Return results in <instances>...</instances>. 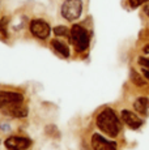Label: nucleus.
I'll use <instances>...</instances> for the list:
<instances>
[{"label": "nucleus", "mask_w": 149, "mask_h": 150, "mask_svg": "<svg viewBox=\"0 0 149 150\" xmlns=\"http://www.w3.org/2000/svg\"><path fill=\"white\" fill-rule=\"evenodd\" d=\"M96 124L99 131L110 137H116L120 132V123L113 108H104L96 117Z\"/></svg>", "instance_id": "obj_1"}, {"label": "nucleus", "mask_w": 149, "mask_h": 150, "mask_svg": "<svg viewBox=\"0 0 149 150\" xmlns=\"http://www.w3.org/2000/svg\"><path fill=\"white\" fill-rule=\"evenodd\" d=\"M70 41L77 52H84L89 47L90 35L84 26L76 24L70 30Z\"/></svg>", "instance_id": "obj_2"}, {"label": "nucleus", "mask_w": 149, "mask_h": 150, "mask_svg": "<svg viewBox=\"0 0 149 150\" xmlns=\"http://www.w3.org/2000/svg\"><path fill=\"white\" fill-rule=\"evenodd\" d=\"M60 13L67 21H74L82 13V1L81 0H65L62 5Z\"/></svg>", "instance_id": "obj_3"}, {"label": "nucleus", "mask_w": 149, "mask_h": 150, "mask_svg": "<svg viewBox=\"0 0 149 150\" xmlns=\"http://www.w3.org/2000/svg\"><path fill=\"white\" fill-rule=\"evenodd\" d=\"M30 31L35 38L46 39V38H48V35H50L51 28L47 22L43 21V20L34 18V20H31V22H30Z\"/></svg>", "instance_id": "obj_4"}, {"label": "nucleus", "mask_w": 149, "mask_h": 150, "mask_svg": "<svg viewBox=\"0 0 149 150\" xmlns=\"http://www.w3.org/2000/svg\"><path fill=\"white\" fill-rule=\"evenodd\" d=\"M21 102H24V96L21 93L9 91V90H0V110Z\"/></svg>", "instance_id": "obj_5"}, {"label": "nucleus", "mask_w": 149, "mask_h": 150, "mask_svg": "<svg viewBox=\"0 0 149 150\" xmlns=\"http://www.w3.org/2000/svg\"><path fill=\"white\" fill-rule=\"evenodd\" d=\"M4 145L7 150H26L31 146V140L26 137L11 136L4 141Z\"/></svg>", "instance_id": "obj_6"}, {"label": "nucleus", "mask_w": 149, "mask_h": 150, "mask_svg": "<svg viewBox=\"0 0 149 150\" xmlns=\"http://www.w3.org/2000/svg\"><path fill=\"white\" fill-rule=\"evenodd\" d=\"M90 144H92V149L93 150H116L118 149L116 142L107 140V138L101 136L99 133H94L92 136Z\"/></svg>", "instance_id": "obj_7"}, {"label": "nucleus", "mask_w": 149, "mask_h": 150, "mask_svg": "<svg viewBox=\"0 0 149 150\" xmlns=\"http://www.w3.org/2000/svg\"><path fill=\"white\" fill-rule=\"evenodd\" d=\"M1 111L4 115H8V116H12V117H17V119H21V117L28 116V108L22 105V102L11 105V106H8V107L3 108Z\"/></svg>", "instance_id": "obj_8"}, {"label": "nucleus", "mask_w": 149, "mask_h": 150, "mask_svg": "<svg viewBox=\"0 0 149 150\" xmlns=\"http://www.w3.org/2000/svg\"><path fill=\"white\" fill-rule=\"evenodd\" d=\"M122 120L130 127L131 129H139L143 125V120L137 116L136 114L128 111V110H123L122 111Z\"/></svg>", "instance_id": "obj_9"}, {"label": "nucleus", "mask_w": 149, "mask_h": 150, "mask_svg": "<svg viewBox=\"0 0 149 150\" xmlns=\"http://www.w3.org/2000/svg\"><path fill=\"white\" fill-rule=\"evenodd\" d=\"M133 108L136 110L139 114L148 115L149 114V99L147 97H139L133 102Z\"/></svg>", "instance_id": "obj_10"}, {"label": "nucleus", "mask_w": 149, "mask_h": 150, "mask_svg": "<svg viewBox=\"0 0 149 150\" xmlns=\"http://www.w3.org/2000/svg\"><path fill=\"white\" fill-rule=\"evenodd\" d=\"M51 46H53V48L60 55V56L70 57V48H68V46L65 45L64 42L59 41V39H53V41H51Z\"/></svg>", "instance_id": "obj_11"}, {"label": "nucleus", "mask_w": 149, "mask_h": 150, "mask_svg": "<svg viewBox=\"0 0 149 150\" xmlns=\"http://www.w3.org/2000/svg\"><path fill=\"white\" fill-rule=\"evenodd\" d=\"M131 80H132V82L137 86H145L147 85V82L144 81V79H143L136 71H133V69L131 71Z\"/></svg>", "instance_id": "obj_12"}, {"label": "nucleus", "mask_w": 149, "mask_h": 150, "mask_svg": "<svg viewBox=\"0 0 149 150\" xmlns=\"http://www.w3.org/2000/svg\"><path fill=\"white\" fill-rule=\"evenodd\" d=\"M54 34L56 37H68L70 35V29L67 26H63V25H59V26L54 28Z\"/></svg>", "instance_id": "obj_13"}, {"label": "nucleus", "mask_w": 149, "mask_h": 150, "mask_svg": "<svg viewBox=\"0 0 149 150\" xmlns=\"http://www.w3.org/2000/svg\"><path fill=\"white\" fill-rule=\"evenodd\" d=\"M7 22H8L7 17H4V18L0 21V31L3 33V35H4V37L8 35V34H7Z\"/></svg>", "instance_id": "obj_14"}, {"label": "nucleus", "mask_w": 149, "mask_h": 150, "mask_svg": "<svg viewBox=\"0 0 149 150\" xmlns=\"http://www.w3.org/2000/svg\"><path fill=\"white\" fill-rule=\"evenodd\" d=\"M137 63H139V64L141 65L143 68H147V69H149V57L140 56L139 59H137Z\"/></svg>", "instance_id": "obj_15"}, {"label": "nucleus", "mask_w": 149, "mask_h": 150, "mask_svg": "<svg viewBox=\"0 0 149 150\" xmlns=\"http://www.w3.org/2000/svg\"><path fill=\"white\" fill-rule=\"evenodd\" d=\"M128 3H130L131 8H137V7H140V5L148 3V0H128Z\"/></svg>", "instance_id": "obj_16"}, {"label": "nucleus", "mask_w": 149, "mask_h": 150, "mask_svg": "<svg viewBox=\"0 0 149 150\" xmlns=\"http://www.w3.org/2000/svg\"><path fill=\"white\" fill-rule=\"evenodd\" d=\"M144 13L147 14V17L149 18V1H148L145 5H144Z\"/></svg>", "instance_id": "obj_17"}, {"label": "nucleus", "mask_w": 149, "mask_h": 150, "mask_svg": "<svg viewBox=\"0 0 149 150\" xmlns=\"http://www.w3.org/2000/svg\"><path fill=\"white\" fill-rule=\"evenodd\" d=\"M143 74L145 76V79L149 80V69H147V68H143Z\"/></svg>", "instance_id": "obj_18"}, {"label": "nucleus", "mask_w": 149, "mask_h": 150, "mask_svg": "<svg viewBox=\"0 0 149 150\" xmlns=\"http://www.w3.org/2000/svg\"><path fill=\"white\" fill-rule=\"evenodd\" d=\"M143 50H144V52H145V54H149V43L144 46V48H143Z\"/></svg>", "instance_id": "obj_19"}, {"label": "nucleus", "mask_w": 149, "mask_h": 150, "mask_svg": "<svg viewBox=\"0 0 149 150\" xmlns=\"http://www.w3.org/2000/svg\"><path fill=\"white\" fill-rule=\"evenodd\" d=\"M0 144H1V141H0Z\"/></svg>", "instance_id": "obj_20"}]
</instances>
